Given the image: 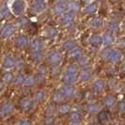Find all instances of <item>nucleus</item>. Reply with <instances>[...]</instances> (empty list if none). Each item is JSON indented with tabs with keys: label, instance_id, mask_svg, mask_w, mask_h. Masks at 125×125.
Wrapping results in <instances>:
<instances>
[{
	"label": "nucleus",
	"instance_id": "1",
	"mask_svg": "<svg viewBox=\"0 0 125 125\" xmlns=\"http://www.w3.org/2000/svg\"><path fill=\"white\" fill-rule=\"evenodd\" d=\"M78 80V68L74 64H70L67 66L63 74L62 81L65 85H73Z\"/></svg>",
	"mask_w": 125,
	"mask_h": 125
},
{
	"label": "nucleus",
	"instance_id": "2",
	"mask_svg": "<svg viewBox=\"0 0 125 125\" xmlns=\"http://www.w3.org/2000/svg\"><path fill=\"white\" fill-rule=\"evenodd\" d=\"M102 56L109 62H118L121 59L122 54L119 49H105L103 52Z\"/></svg>",
	"mask_w": 125,
	"mask_h": 125
},
{
	"label": "nucleus",
	"instance_id": "3",
	"mask_svg": "<svg viewBox=\"0 0 125 125\" xmlns=\"http://www.w3.org/2000/svg\"><path fill=\"white\" fill-rule=\"evenodd\" d=\"M10 12L14 16H21L23 15L25 10V0H14L10 5Z\"/></svg>",
	"mask_w": 125,
	"mask_h": 125
},
{
	"label": "nucleus",
	"instance_id": "4",
	"mask_svg": "<svg viewBox=\"0 0 125 125\" xmlns=\"http://www.w3.org/2000/svg\"><path fill=\"white\" fill-rule=\"evenodd\" d=\"M15 63H16V57L11 54H7L2 57L0 66L6 71H10L15 69Z\"/></svg>",
	"mask_w": 125,
	"mask_h": 125
},
{
	"label": "nucleus",
	"instance_id": "5",
	"mask_svg": "<svg viewBox=\"0 0 125 125\" xmlns=\"http://www.w3.org/2000/svg\"><path fill=\"white\" fill-rule=\"evenodd\" d=\"M14 111V104L11 102H4L0 104V119L10 117Z\"/></svg>",
	"mask_w": 125,
	"mask_h": 125
},
{
	"label": "nucleus",
	"instance_id": "6",
	"mask_svg": "<svg viewBox=\"0 0 125 125\" xmlns=\"http://www.w3.org/2000/svg\"><path fill=\"white\" fill-rule=\"evenodd\" d=\"M15 31H16V26L14 25L10 24V23L5 24L4 25H2L1 32H0V38H2L4 40L10 39L15 34Z\"/></svg>",
	"mask_w": 125,
	"mask_h": 125
},
{
	"label": "nucleus",
	"instance_id": "7",
	"mask_svg": "<svg viewBox=\"0 0 125 125\" xmlns=\"http://www.w3.org/2000/svg\"><path fill=\"white\" fill-rule=\"evenodd\" d=\"M30 39L26 35H19L14 40V45L18 49H25L26 47H29Z\"/></svg>",
	"mask_w": 125,
	"mask_h": 125
},
{
	"label": "nucleus",
	"instance_id": "8",
	"mask_svg": "<svg viewBox=\"0 0 125 125\" xmlns=\"http://www.w3.org/2000/svg\"><path fill=\"white\" fill-rule=\"evenodd\" d=\"M61 59H62V56L59 52H52L46 57V62L50 66L54 67V66H58Z\"/></svg>",
	"mask_w": 125,
	"mask_h": 125
},
{
	"label": "nucleus",
	"instance_id": "9",
	"mask_svg": "<svg viewBox=\"0 0 125 125\" xmlns=\"http://www.w3.org/2000/svg\"><path fill=\"white\" fill-rule=\"evenodd\" d=\"M33 106V101L32 98L29 97H23L21 100L19 101V108L23 112H28L31 110Z\"/></svg>",
	"mask_w": 125,
	"mask_h": 125
},
{
	"label": "nucleus",
	"instance_id": "10",
	"mask_svg": "<svg viewBox=\"0 0 125 125\" xmlns=\"http://www.w3.org/2000/svg\"><path fill=\"white\" fill-rule=\"evenodd\" d=\"M111 116L112 115L109 110H101L100 112L97 114V120L100 124L104 125L109 122Z\"/></svg>",
	"mask_w": 125,
	"mask_h": 125
},
{
	"label": "nucleus",
	"instance_id": "11",
	"mask_svg": "<svg viewBox=\"0 0 125 125\" xmlns=\"http://www.w3.org/2000/svg\"><path fill=\"white\" fill-rule=\"evenodd\" d=\"M75 15L73 12H71V11H66L61 15V18H60V22L63 25L65 26H68L71 25L73 22H74Z\"/></svg>",
	"mask_w": 125,
	"mask_h": 125
},
{
	"label": "nucleus",
	"instance_id": "12",
	"mask_svg": "<svg viewBox=\"0 0 125 125\" xmlns=\"http://www.w3.org/2000/svg\"><path fill=\"white\" fill-rule=\"evenodd\" d=\"M43 47V42L40 38H35L32 41H30L29 48L31 49V52H37V51H42Z\"/></svg>",
	"mask_w": 125,
	"mask_h": 125
},
{
	"label": "nucleus",
	"instance_id": "13",
	"mask_svg": "<svg viewBox=\"0 0 125 125\" xmlns=\"http://www.w3.org/2000/svg\"><path fill=\"white\" fill-rule=\"evenodd\" d=\"M83 56H84V53L80 47L75 46L74 48L69 51V57L72 60H79Z\"/></svg>",
	"mask_w": 125,
	"mask_h": 125
},
{
	"label": "nucleus",
	"instance_id": "14",
	"mask_svg": "<svg viewBox=\"0 0 125 125\" xmlns=\"http://www.w3.org/2000/svg\"><path fill=\"white\" fill-rule=\"evenodd\" d=\"M58 91L62 94L66 99L70 98V97H73L74 95V88L72 85H64L63 87L60 88Z\"/></svg>",
	"mask_w": 125,
	"mask_h": 125
},
{
	"label": "nucleus",
	"instance_id": "15",
	"mask_svg": "<svg viewBox=\"0 0 125 125\" xmlns=\"http://www.w3.org/2000/svg\"><path fill=\"white\" fill-rule=\"evenodd\" d=\"M14 76H15V75L13 74L10 71H6L5 73H3L1 74L0 80L3 82L5 85H10V84L13 83Z\"/></svg>",
	"mask_w": 125,
	"mask_h": 125
},
{
	"label": "nucleus",
	"instance_id": "16",
	"mask_svg": "<svg viewBox=\"0 0 125 125\" xmlns=\"http://www.w3.org/2000/svg\"><path fill=\"white\" fill-rule=\"evenodd\" d=\"M114 42H115V39H114L112 33L106 32L102 36V44H104V46L108 47V46L112 45Z\"/></svg>",
	"mask_w": 125,
	"mask_h": 125
},
{
	"label": "nucleus",
	"instance_id": "17",
	"mask_svg": "<svg viewBox=\"0 0 125 125\" xmlns=\"http://www.w3.org/2000/svg\"><path fill=\"white\" fill-rule=\"evenodd\" d=\"M104 87H105V84L104 80L102 79H96L95 81L92 82V85H91V88L94 92H102L104 89Z\"/></svg>",
	"mask_w": 125,
	"mask_h": 125
},
{
	"label": "nucleus",
	"instance_id": "18",
	"mask_svg": "<svg viewBox=\"0 0 125 125\" xmlns=\"http://www.w3.org/2000/svg\"><path fill=\"white\" fill-rule=\"evenodd\" d=\"M92 76L91 70L89 68H84L81 71V73L78 74V79L81 82H87L88 81Z\"/></svg>",
	"mask_w": 125,
	"mask_h": 125
},
{
	"label": "nucleus",
	"instance_id": "19",
	"mask_svg": "<svg viewBox=\"0 0 125 125\" xmlns=\"http://www.w3.org/2000/svg\"><path fill=\"white\" fill-rule=\"evenodd\" d=\"M66 10H67V6L64 3H56L52 9L53 13L56 15H62L64 12H66Z\"/></svg>",
	"mask_w": 125,
	"mask_h": 125
},
{
	"label": "nucleus",
	"instance_id": "20",
	"mask_svg": "<svg viewBox=\"0 0 125 125\" xmlns=\"http://www.w3.org/2000/svg\"><path fill=\"white\" fill-rule=\"evenodd\" d=\"M46 97V93L44 90H38L35 93L33 94V97H32V101L33 103H36V104H40L42 103V101H44Z\"/></svg>",
	"mask_w": 125,
	"mask_h": 125
},
{
	"label": "nucleus",
	"instance_id": "21",
	"mask_svg": "<svg viewBox=\"0 0 125 125\" xmlns=\"http://www.w3.org/2000/svg\"><path fill=\"white\" fill-rule=\"evenodd\" d=\"M88 43L94 48L100 47L102 45V37L98 36V35H92L88 40Z\"/></svg>",
	"mask_w": 125,
	"mask_h": 125
},
{
	"label": "nucleus",
	"instance_id": "22",
	"mask_svg": "<svg viewBox=\"0 0 125 125\" xmlns=\"http://www.w3.org/2000/svg\"><path fill=\"white\" fill-rule=\"evenodd\" d=\"M32 10L37 13H41L44 11L46 10V4L43 1H37L36 3H34V5L32 6Z\"/></svg>",
	"mask_w": 125,
	"mask_h": 125
},
{
	"label": "nucleus",
	"instance_id": "23",
	"mask_svg": "<svg viewBox=\"0 0 125 125\" xmlns=\"http://www.w3.org/2000/svg\"><path fill=\"white\" fill-rule=\"evenodd\" d=\"M71 110V106H70L68 104H64V103H61L59 104L57 107H56V111L58 114L60 115H65V114H68Z\"/></svg>",
	"mask_w": 125,
	"mask_h": 125
},
{
	"label": "nucleus",
	"instance_id": "24",
	"mask_svg": "<svg viewBox=\"0 0 125 125\" xmlns=\"http://www.w3.org/2000/svg\"><path fill=\"white\" fill-rule=\"evenodd\" d=\"M103 103H104V105L106 107L107 109H110V108H112L114 105H115V104H116V100H115V98L113 97V96H107L105 97L104 101H103Z\"/></svg>",
	"mask_w": 125,
	"mask_h": 125
},
{
	"label": "nucleus",
	"instance_id": "25",
	"mask_svg": "<svg viewBox=\"0 0 125 125\" xmlns=\"http://www.w3.org/2000/svg\"><path fill=\"white\" fill-rule=\"evenodd\" d=\"M37 82V79L34 75L29 74L27 76H25V82H24V86L27 87V88H30V87H33Z\"/></svg>",
	"mask_w": 125,
	"mask_h": 125
},
{
	"label": "nucleus",
	"instance_id": "26",
	"mask_svg": "<svg viewBox=\"0 0 125 125\" xmlns=\"http://www.w3.org/2000/svg\"><path fill=\"white\" fill-rule=\"evenodd\" d=\"M87 111H88L89 114H92V115H95V114H98L100 112V105L96 103H93V104H89L88 106H87Z\"/></svg>",
	"mask_w": 125,
	"mask_h": 125
},
{
	"label": "nucleus",
	"instance_id": "27",
	"mask_svg": "<svg viewBox=\"0 0 125 125\" xmlns=\"http://www.w3.org/2000/svg\"><path fill=\"white\" fill-rule=\"evenodd\" d=\"M104 25V20L100 17H95V18H92L89 22V25L91 27H94V28H99L102 25Z\"/></svg>",
	"mask_w": 125,
	"mask_h": 125
},
{
	"label": "nucleus",
	"instance_id": "28",
	"mask_svg": "<svg viewBox=\"0 0 125 125\" xmlns=\"http://www.w3.org/2000/svg\"><path fill=\"white\" fill-rule=\"evenodd\" d=\"M44 35L49 39H53L57 35V30L54 26H48L45 30H44Z\"/></svg>",
	"mask_w": 125,
	"mask_h": 125
},
{
	"label": "nucleus",
	"instance_id": "29",
	"mask_svg": "<svg viewBox=\"0 0 125 125\" xmlns=\"http://www.w3.org/2000/svg\"><path fill=\"white\" fill-rule=\"evenodd\" d=\"M0 15H1V18L2 19H8L10 15V10L8 6H2L0 8Z\"/></svg>",
	"mask_w": 125,
	"mask_h": 125
},
{
	"label": "nucleus",
	"instance_id": "30",
	"mask_svg": "<svg viewBox=\"0 0 125 125\" xmlns=\"http://www.w3.org/2000/svg\"><path fill=\"white\" fill-rule=\"evenodd\" d=\"M25 76L22 73H19V74L15 75L14 76V80H13V84L17 87H21V86H24V82H25Z\"/></svg>",
	"mask_w": 125,
	"mask_h": 125
},
{
	"label": "nucleus",
	"instance_id": "31",
	"mask_svg": "<svg viewBox=\"0 0 125 125\" xmlns=\"http://www.w3.org/2000/svg\"><path fill=\"white\" fill-rule=\"evenodd\" d=\"M75 46H76V44H75V42L73 40H67L62 43V48L66 51L72 50Z\"/></svg>",
	"mask_w": 125,
	"mask_h": 125
},
{
	"label": "nucleus",
	"instance_id": "32",
	"mask_svg": "<svg viewBox=\"0 0 125 125\" xmlns=\"http://www.w3.org/2000/svg\"><path fill=\"white\" fill-rule=\"evenodd\" d=\"M119 25L115 22H110L108 25H107V32H110L112 34H115L117 32H119Z\"/></svg>",
	"mask_w": 125,
	"mask_h": 125
},
{
	"label": "nucleus",
	"instance_id": "33",
	"mask_svg": "<svg viewBox=\"0 0 125 125\" xmlns=\"http://www.w3.org/2000/svg\"><path fill=\"white\" fill-rule=\"evenodd\" d=\"M96 10H97V4L96 3L88 4V6H86L85 10H84L85 13H87V14H93L96 12Z\"/></svg>",
	"mask_w": 125,
	"mask_h": 125
},
{
	"label": "nucleus",
	"instance_id": "34",
	"mask_svg": "<svg viewBox=\"0 0 125 125\" xmlns=\"http://www.w3.org/2000/svg\"><path fill=\"white\" fill-rule=\"evenodd\" d=\"M65 99H66V98H65L59 91H56V92H55V93L53 94V102L58 104L63 103V102L65 101Z\"/></svg>",
	"mask_w": 125,
	"mask_h": 125
},
{
	"label": "nucleus",
	"instance_id": "35",
	"mask_svg": "<svg viewBox=\"0 0 125 125\" xmlns=\"http://www.w3.org/2000/svg\"><path fill=\"white\" fill-rule=\"evenodd\" d=\"M30 58L34 62H40L42 59V51H37V52H31L30 54Z\"/></svg>",
	"mask_w": 125,
	"mask_h": 125
},
{
	"label": "nucleus",
	"instance_id": "36",
	"mask_svg": "<svg viewBox=\"0 0 125 125\" xmlns=\"http://www.w3.org/2000/svg\"><path fill=\"white\" fill-rule=\"evenodd\" d=\"M67 9L69 10V11L74 13L79 10V5L75 1H71V2L68 3V5H67Z\"/></svg>",
	"mask_w": 125,
	"mask_h": 125
},
{
	"label": "nucleus",
	"instance_id": "37",
	"mask_svg": "<svg viewBox=\"0 0 125 125\" xmlns=\"http://www.w3.org/2000/svg\"><path fill=\"white\" fill-rule=\"evenodd\" d=\"M69 119L70 122H81V115L78 112L71 113Z\"/></svg>",
	"mask_w": 125,
	"mask_h": 125
},
{
	"label": "nucleus",
	"instance_id": "38",
	"mask_svg": "<svg viewBox=\"0 0 125 125\" xmlns=\"http://www.w3.org/2000/svg\"><path fill=\"white\" fill-rule=\"evenodd\" d=\"M25 66V61L22 58H16V63H15V69L16 70H21L24 68Z\"/></svg>",
	"mask_w": 125,
	"mask_h": 125
},
{
	"label": "nucleus",
	"instance_id": "39",
	"mask_svg": "<svg viewBox=\"0 0 125 125\" xmlns=\"http://www.w3.org/2000/svg\"><path fill=\"white\" fill-rule=\"evenodd\" d=\"M118 111L120 114H125V101H121L118 104Z\"/></svg>",
	"mask_w": 125,
	"mask_h": 125
},
{
	"label": "nucleus",
	"instance_id": "40",
	"mask_svg": "<svg viewBox=\"0 0 125 125\" xmlns=\"http://www.w3.org/2000/svg\"><path fill=\"white\" fill-rule=\"evenodd\" d=\"M28 30H29V32H30L31 34H33V35L36 34L38 30L37 25H36V24H30V25H28Z\"/></svg>",
	"mask_w": 125,
	"mask_h": 125
},
{
	"label": "nucleus",
	"instance_id": "41",
	"mask_svg": "<svg viewBox=\"0 0 125 125\" xmlns=\"http://www.w3.org/2000/svg\"><path fill=\"white\" fill-rule=\"evenodd\" d=\"M46 73H47V71H46L45 67H43V66H42V67L39 69V71H38V74L40 75L41 77H42V78H43L44 76H45Z\"/></svg>",
	"mask_w": 125,
	"mask_h": 125
},
{
	"label": "nucleus",
	"instance_id": "42",
	"mask_svg": "<svg viewBox=\"0 0 125 125\" xmlns=\"http://www.w3.org/2000/svg\"><path fill=\"white\" fill-rule=\"evenodd\" d=\"M79 63L81 64L82 66H86V65H88V58H86L85 56H83L81 58L79 59Z\"/></svg>",
	"mask_w": 125,
	"mask_h": 125
},
{
	"label": "nucleus",
	"instance_id": "43",
	"mask_svg": "<svg viewBox=\"0 0 125 125\" xmlns=\"http://www.w3.org/2000/svg\"><path fill=\"white\" fill-rule=\"evenodd\" d=\"M27 24H28V21L26 19H22V20H20V22L18 23V25L21 26V27H25V26L27 25Z\"/></svg>",
	"mask_w": 125,
	"mask_h": 125
},
{
	"label": "nucleus",
	"instance_id": "44",
	"mask_svg": "<svg viewBox=\"0 0 125 125\" xmlns=\"http://www.w3.org/2000/svg\"><path fill=\"white\" fill-rule=\"evenodd\" d=\"M120 48H125V39H120L119 42H117Z\"/></svg>",
	"mask_w": 125,
	"mask_h": 125
},
{
	"label": "nucleus",
	"instance_id": "45",
	"mask_svg": "<svg viewBox=\"0 0 125 125\" xmlns=\"http://www.w3.org/2000/svg\"><path fill=\"white\" fill-rule=\"evenodd\" d=\"M18 125H32V124L29 120H27V119H24V120H21V121L18 123Z\"/></svg>",
	"mask_w": 125,
	"mask_h": 125
},
{
	"label": "nucleus",
	"instance_id": "46",
	"mask_svg": "<svg viewBox=\"0 0 125 125\" xmlns=\"http://www.w3.org/2000/svg\"><path fill=\"white\" fill-rule=\"evenodd\" d=\"M5 86H6V85H5L3 82L0 80V93H1V92L4 90V88H5Z\"/></svg>",
	"mask_w": 125,
	"mask_h": 125
},
{
	"label": "nucleus",
	"instance_id": "47",
	"mask_svg": "<svg viewBox=\"0 0 125 125\" xmlns=\"http://www.w3.org/2000/svg\"><path fill=\"white\" fill-rule=\"evenodd\" d=\"M69 125H81V122H70Z\"/></svg>",
	"mask_w": 125,
	"mask_h": 125
},
{
	"label": "nucleus",
	"instance_id": "48",
	"mask_svg": "<svg viewBox=\"0 0 125 125\" xmlns=\"http://www.w3.org/2000/svg\"><path fill=\"white\" fill-rule=\"evenodd\" d=\"M121 73H122L123 74H125V64L122 66V68H121Z\"/></svg>",
	"mask_w": 125,
	"mask_h": 125
},
{
	"label": "nucleus",
	"instance_id": "49",
	"mask_svg": "<svg viewBox=\"0 0 125 125\" xmlns=\"http://www.w3.org/2000/svg\"><path fill=\"white\" fill-rule=\"evenodd\" d=\"M56 1H57L58 3H64V2L66 1V0H56Z\"/></svg>",
	"mask_w": 125,
	"mask_h": 125
},
{
	"label": "nucleus",
	"instance_id": "50",
	"mask_svg": "<svg viewBox=\"0 0 125 125\" xmlns=\"http://www.w3.org/2000/svg\"><path fill=\"white\" fill-rule=\"evenodd\" d=\"M1 28H2V25H0V32H1Z\"/></svg>",
	"mask_w": 125,
	"mask_h": 125
},
{
	"label": "nucleus",
	"instance_id": "51",
	"mask_svg": "<svg viewBox=\"0 0 125 125\" xmlns=\"http://www.w3.org/2000/svg\"><path fill=\"white\" fill-rule=\"evenodd\" d=\"M89 125H97V124H95V123H91V124H89Z\"/></svg>",
	"mask_w": 125,
	"mask_h": 125
},
{
	"label": "nucleus",
	"instance_id": "52",
	"mask_svg": "<svg viewBox=\"0 0 125 125\" xmlns=\"http://www.w3.org/2000/svg\"><path fill=\"white\" fill-rule=\"evenodd\" d=\"M36 1H44V0H36Z\"/></svg>",
	"mask_w": 125,
	"mask_h": 125
},
{
	"label": "nucleus",
	"instance_id": "53",
	"mask_svg": "<svg viewBox=\"0 0 125 125\" xmlns=\"http://www.w3.org/2000/svg\"><path fill=\"white\" fill-rule=\"evenodd\" d=\"M112 125H119V124H118V123H116V124H112Z\"/></svg>",
	"mask_w": 125,
	"mask_h": 125
},
{
	"label": "nucleus",
	"instance_id": "54",
	"mask_svg": "<svg viewBox=\"0 0 125 125\" xmlns=\"http://www.w3.org/2000/svg\"><path fill=\"white\" fill-rule=\"evenodd\" d=\"M1 19H2V18H1V15H0V21H1Z\"/></svg>",
	"mask_w": 125,
	"mask_h": 125
}]
</instances>
